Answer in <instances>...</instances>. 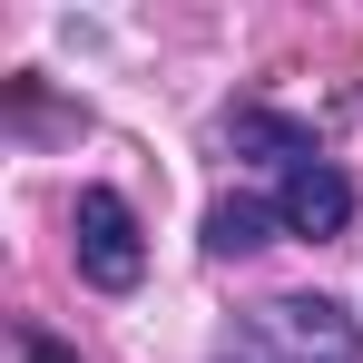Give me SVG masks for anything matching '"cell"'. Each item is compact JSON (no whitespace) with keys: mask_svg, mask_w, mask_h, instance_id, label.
Masks as SVG:
<instances>
[{"mask_svg":"<svg viewBox=\"0 0 363 363\" xmlns=\"http://www.w3.org/2000/svg\"><path fill=\"white\" fill-rule=\"evenodd\" d=\"M245 363H363V324L334 295H265L245 304Z\"/></svg>","mask_w":363,"mask_h":363,"instance_id":"obj_1","label":"cell"},{"mask_svg":"<svg viewBox=\"0 0 363 363\" xmlns=\"http://www.w3.org/2000/svg\"><path fill=\"white\" fill-rule=\"evenodd\" d=\"M69 236H79V275H89L99 295H128V285L147 275V226H138V206H128L118 186H79Z\"/></svg>","mask_w":363,"mask_h":363,"instance_id":"obj_2","label":"cell"},{"mask_svg":"<svg viewBox=\"0 0 363 363\" xmlns=\"http://www.w3.org/2000/svg\"><path fill=\"white\" fill-rule=\"evenodd\" d=\"M275 216H285V236L324 245L354 226V177L334 167V157H304V167H275Z\"/></svg>","mask_w":363,"mask_h":363,"instance_id":"obj_3","label":"cell"},{"mask_svg":"<svg viewBox=\"0 0 363 363\" xmlns=\"http://www.w3.org/2000/svg\"><path fill=\"white\" fill-rule=\"evenodd\" d=\"M265 236H285L275 196H216V206H206V245H216V255H245V245H265Z\"/></svg>","mask_w":363,"mask_h":363,"instance_id":"obj_4","label":"cell"},{"mask_svg":"<svg viewBox=\"0 0 363 363\" xmlns=\"http://www.w3.org/2000/svg\"><path fill=\"white\" fill-rule=\"evenodd\" d=\"M20 363H79V354H69L60 334H20Z\"/></svg>","mask_w":363,"mask_h":363,"instance_id":"obj_5","label":"cell"},{"mask_svg":"<svg viewBox=\"0 0 363 363\" xmlns=\"http://www.w3.org/2000/svg\"><path fill=\"white\" fill-rule=\"evenodd\" d=\"M226 363H245V354H226Z\"/></svg>","mask_w":363,"mask_h":363,"instance_id":"obj_6","label":"cell"}]
</instances>
